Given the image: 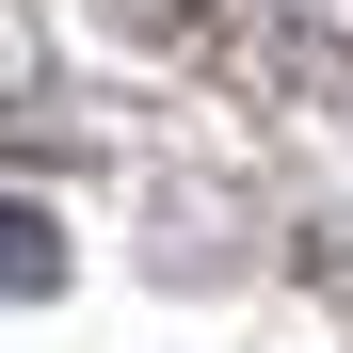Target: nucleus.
Wrapping results in <instances>:
<instances>
[{
	"label": "nucleus",
	"mask_w": 353,
	"mask_h": 353,
	"mask_svg": "<svg viewBox=\"0 0 353 353\" xmlns=\"http://www.w3.org/2000/svg\"><path fill=\"white\" fill-rule=\"evenodd\" d=\"M48 289H65V225L0 193V305H48Z\"/></svg>",
	"instance_id": "obj_1"
},
{
	"label": "nucleus",
	"mask_w": 353,
	"mask_h": 353,
	"mask_svg": "<svg viewBox=\"0 0 353 353\" xmlns=\"http://www.w3.org/2000/svg\"><path fill=\"white\" fill-rule=\"evenodd\" d=\"M176 32H209V48H241V65H273L289 48V0H161Z\"/></svg>",
	"instance_id": "obj_2"
}]
</instances>
